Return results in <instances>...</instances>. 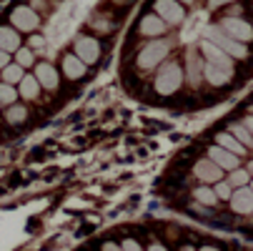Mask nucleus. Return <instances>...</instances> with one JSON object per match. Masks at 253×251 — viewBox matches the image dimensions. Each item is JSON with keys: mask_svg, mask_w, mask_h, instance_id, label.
<instances>
[{"mask_svg": "<svg viewBox=\"0 0 253 251\" xmlns=\"http://www.w3.org/2000/svg\"><path fill=\"white\" fill-rule=\"evenodd\" d=\"M203 38H206V41H211L213 46H218L221 50H226L233 60H243V58H248V55H251V53H248V46H243L241 41L231 38V35L221 28V23H215V25H206V28H203Z\"/></svg>", "mask_w": 253, "mask_h": 251, "instance_id": "nucleus-1", "label": "nucleus"}, {"mask_svg": "<svg viewBox=\"0 0 253 251\" xmlns=\"http://www.w3.org/2000/svg\"><path fill=\"white\" fill-rule=\"evenodd\" d=\"M180 83H183V68H180L178 63H166V65H161V68H158V76H156V81H153L156 93H161V96H173V93L180 88Z\"/></svg>", "mask_w": 253, "mask_h": 251, "instance_id": "nucleus-2", "label": "nucleus"}, {"mask_svg": "<svg viewBox=\"0 0 253 251\" xmlns=\"http://www.w3.org/2000/svg\"><path fill=\"white\" fill-rule=\"evenodd\" d=\"M168 53H170V41H153L148 46H143L135 63H138L140 70H151V68H158Z\"/></svg>", "mask_w": 253, "mask_h": 251, "instance_id": "nucleus-3", "label": "nucleus"}, {"mask_svg": "<svg viewBox=\"0 0 253 251\" xmlns=\"http://www.w3.org/2000/svg\"><path fill=\"white\" fill-rule=\"evenodd\" d=\"M218 23H221V28L231 35V38H236V41H241V43L253 41V25H251L248 20H243V18H238V15H226V18H221Z\"/></svg>", "mask_w": 253, "mask_h": 251, "instance_id": "nucleus-4", "label": "nucleus"}, {"mask_svg": "<svg viewBox=\"0 0 253 251\" xmlns=\"http://www.w3.org/2000/svg\"><path fill=\"white\" fill-rule=\"evenodd\" d=\"M10 23L15 25V30H25V33H33L35 28L41 25V18L33 8L28 5H18L13 13H10Z\"/></svg>", "mask_w": 253, "mask_h": 251, "instance_id": "nucleus-5", "label": "nucleus"}, {"mask_svg": "<svg viewBox=\"0 0 253 251\" xmlns=\"http://www.w3.org/2000/svg\"><path fill=\"white\" fill-rule=\"evenodd\" d=\"M156 15H161L168 25H180L186 18V10L178 0H156Z\"/></svg>", "mask_w": 253, "mask_h": 251, "instance_id": "nucleus-6", "label": "nucleus"}, {"mask_svg": "<svg viewBox=\"0 0 253 251\" xmlns=\"http://www.w3.org/2000/svg\"><path fill=\"white\" fill-rule=\"evenodd\" d=\"M193 173H196L198 181H203V184H218V181H223V168H218L211 158L198 161L193 166Z\"/></svg>", "mask_w": 253, "mask_h": 251, "instance_id": "nucleus-7", "label": "nucleus"}, {"mask_svg": "<svg viewBox=\"0 0 253 251\" xmlns=\"http://www.w3.org/2000/svg\"><path fill=\"white\" fill-rule=\"evenodd\" d=\"M231 208L236 213H241V216H246V213H253V191L248 186H241L231 194Z\"/></svg>", "mask_w": 253, "mask_h": 251, "instance_id": "nucleus-8", "label": "nucleus"}, {"mask_svg": "<svg viewBox=\"0 0 253 251\" xmlns=\"http://www.w3.org/2000/svg\"><path fill=\"white\" fill-rule=\"evenodd\" d=\"M208 158L218 166V168H223V171H233V168H238V163H241V158L238 156H233L231 151H226V149H221V146H211L208 149Z\"/></svg>", "mask_w": 253, "mask_h": 251, "instance_id": "nucleus-9", "label": "nucleus"}, {"mask_svg": "<svg viewBox=\"0 0 253 251\" xmlns=\"http://www.w3.org/2000/svg\"><path fill=\"white\" fill-rule=\"evenodd\" d=\"M76 55L88 65V63H95L100 58V46L95 38H78L76 41Z\"/></svg>", "mask_w": 253, "mask_h": 251, "instance_id": "nucleus-10", "label": "nucleus"}, {"mask_svg": "<svg viewBox=\"0 0 253 251\" xmlns=\"http://www.w3.org/2000/svg\"><path fill=\"white\" fill-rule=\"evenodd\" d=\"M35 78H38L41 88H48V91H55V88H58V70H55L48 60H43V63L35 65Z\"/></svg>", "mask_w": 253, "mask_h": 251, "instance_id": "nucleus-11", "label": "nucleus"}, {"mask_svg": "<svg viewBox=\"0 0 253 251\" xmlns=\"http://www.w3.org/2000/svg\"><path fill=\"white\" fill-rule=\"evenodd\" d=\"M138 30L143 33V35H153V38H156V35H163L166 30H168V23L161 18V15H143L140 18V25H138Z\"/></svg>", "mask_w": 253, "mask_h": 251, "instance_id": "nucleus-12", "label": "nucleus"}, {"mask_svg": "<svg viewBox=\"0 0 253 251\" xmlns=\"http://www.w3.org/2000/svg\"><path fill=\"white\" fill-rule=\"evenodd\" d=\"M63 73L70 78V81H76V78H83L88 73V65L78 58V55H65L63 58Z\"/></svg>", "mask_w": 253, "mask_h": 251, "instance_id": "nucleus-13", "label": "nucleus"}, {"mask_svg": "<svg viewBox=\"0 0 253 251\" xmlns=\"http://www.w3.org/2000/svg\"><path fill=\"white\" fill-rule=\"evenodd\" d=\"M215 146H221V149H226V151H231L233 156H246V146H243V143L236 138V136H231L228 131H223V133H218V136H215Z\"/></svg>", "mask_w": 253, "mask_h": 251, "instance_id": "nucleus-14", "label": "nucleus"}, {"mask_svg": "<svg viewBox=\"0 0 253 251\" xmlns=\"http://www.w3.org/2000/svg\"><path fill=\"white\" fill-rule=\"evenodd\" d=\"M20 48V35L15 28H8V25H0V50L5 53H13Z\"/></svg>", "mask_w": 253, "mask_h": 251, "instance_id": "nucleus-15", "label": "nucleus"}, {"mask_svg": "<svg viewBox=\"0 0 253 251\" xmlns=\"http://www.w3.org/2000/svg\"><path fill=\"white\" fill-rule=\"evenodd\" d=\"M18 86H20L18 93H20L23 98H28V100L38 98V93H41V83H38V78H35V76H25Z\"/></svg>", "mask_w": 253, "mask_h": 251, "instance_id": "nucleus-16", "label": "nucleus"}, {"mask_svg": "<svg viewBox=\"0 0 253 251\" xmlns=\"http://www.w3.org/2000/svg\"><path fill=\"white\" fill-rule=\"evenodd\" d=\"M193 196H196L198 206H215V203H218V199H215V194H213L211 186H198L193 191Z\"/></svg>", "mask_w": 253, "mask_h": 251, "instance_id": "nucleus-17", "label": "nucleus"}, {"mask_svg": "<svg viewBox=\"0 0 253 251\" xmlns=\"http://www.w3.org/2000/svg\"><path fill=\"white\" fill-rule=\"evenodd\" d=\"M228 133H231V136H236L246 149H253V136L246 131V126H243V123H231V126H228Z\"/></svg>", "mask_w": 253, "mask_h": 251, "instance_id": "nucleus-18", "label": "nucleus"}, {"mask_svg": "<svg viewBox=\"0 0 253 251\" xmlns=\"http://www.w3.org/2000/svg\"><path fill=\"white\" fill-rule=\"evenodd\" d=\"M3 78H5L3 83H10V86H15V83H20V81L25 78V73H23V68H20L18 63H13V65L8 63V65L3 68Z\"/></svg>", "mask_w": 253, "mask_h": 251, "instance_id": "nucleus-19", "label": "nucleus"}, {"mask_svg": "<svg viewBox=\"0 0 253 251\" xmlns=\"http://www.w3.org/2000/svg\"><path fill=\"white\" fill-rule=\"evenodd\" d=\"M248 181H251V173L246 171V168H233L231 171V176H228V186L233 189H241V186H248Z\"/></svg>", "mask_w": 253, "mask_h": 251, "instance_id": "nucleus-20", "label": "nucleus"}, {"mask_svg": "<svg viewBox=\"0 0 253 251\" xmlns=\"http://www.w3.org/2000/svg\"><path fill=\"white\" fill-rule=\"evenodd\" d=\"M20 93L10 86V83H0V105H15V98H18Z\"/></svg>", "mask_w": 253, "mask_h": 251, "instance_id": "nucleus-21", "label": "nucleus"}, {"mask_svg": "<svg viewBox=\"0 0 253 251\" xmlns=\"http://www.w3.org/2000/svg\"><path fill=\"white\" fill-rule=\"evenodd\" d=\"M25 116H28V108H25V105H10L8 113H5V118H8L10 123H23Z\"/></svg>", "mask_w": 253, "mask_h": 251, "instance_id": "nucleus-22", "label": "nucleus"}, {"mask_svg": "<svg viewBox=\"0 0 253 251\" xmlns=\"http://www.w3.org/2000/svg\"><path fill=\"white\" fill-rule=\"evenodd\" d=\"M213 194H215V199H231L233 189L228 186V181H218V184L213 186Z\"/></svg>", "mask_w": 253, "mask_h": 251, "instance_id": "nucleus-23", "label": "nucleus"}, {"mask_svg": "<svg viewBox=\"0 0 253 251\" xmlns=\"http://www.w3.org/2000/svg\"><path fill=\"white\" fill-rule=\"evenodd\" d=\"M18 65H20V68L33 65V50H30V48H18Z\"/></svg>", "mask_w": 253, "mask_h": 251, "instance_id": "nucleus-24", "label": "nucleus"}, {"mask_svg": "<svg viewBox=\"0 0 253 251\" xmlns=\"http://www.w3.org/2000/svg\"><path fill=\"white\" fill-rule=\"evenodd\" d=\"M30 50L33 53H43L45 50V38H43V35H35V38H30Z\"/></svg>", "mask_w": 253, "mask_h": 251, "instance_id": "nucleus-25", "label": "nucleus"}, {"mask_svg": "<svg viewBox=\"0 0 253 251\" xmlns=\"http://www.w3.org/2000/svg\"><path fill=\"white\" fill-rule=\"evenodd\" d=\"M121 249H123V251H143V249H140V244H138L135 239H126V241L121 244Z\"/></svg>", "mask_w": 253, "mask_h": 251, "instance_id": "nucleus-26", "label": "nucleus"}, {"mask_svg": "<svg viewBox=\"0 0 253 251\" xmlns=\"http://www.w3.org/2000/svg\"><path fill=\"white\" fill-rule=\"evenodd\" d=\"M241 123H243V126H246V131H248V133L253 136V113H251V116H246V118H243Z\"/></svg>", "mask_w": 253, "mask_h": 251, "instance_id": "nucleus-27", "label": "nucleus"}, {"mask_svg": "<svg viewBox=\"0 0 253 251\" xmlns=\"http://www.w3.org/2000/svg\"><path fill=\"white\" fill-rule=\"evenodd\" d=\"M103 251H123L118 244H111V241H108V244H103Z\"/></svg>", "mask_w": 253, "mask_h": 251, "instance_id": "nucleus-28", "label": "nucleus"}, {"mask_svg": "<svg viewBox=\"0 0 253 251\" xmlns=\"http://www.w3.org/2000/svg\"><path fill=\"white\" fill-rule=\"evenodd\" d=\"M226 3H231V0H208L211 8H221V5H226Z\"/></svg>", "mask_w": 253, "mask_h": 251, "instance_id": "nucleus-29", "label": "nucleus"}, {"mask_svg": "<svg viewBox=\"0 0 253 251\" xmlns=\"http://www.w3.org/2000/svg\"><path fill=\"white\" fill-rule=\"evenodd\" d=\"M148 251H168V249H166L163 244H158V241H153V244L148 246Z\"/></svg>", "mask_w": 253, "mask_h": 251, "instance_id": "nucleus-30", "label": "nucleus"}, {"mask_svg": "<svg viewBox=\"0 0 253 251\" xmlns=\"http://www.w3.org/2000/svg\"><path fill=\"white\" fill-rule=\"evenodd\" d=\"M8 60H10V58H8V53H5V50H0V68H5V65H8Z\"/></svg>", "mask_w": 253, "mask_h": 251, "instance_id": "nucleus-31", "label": "nucleus"}, {"mask_svg": "<svg viewBox=\"0 0 253 251\" xmlns=\"http://www.w3.org/2000/svg\"><path fill=\"white\" fill-rule=\"evenodd\" d=\"M201 251H218L215 246H201Z\"/></svg>", "mask_w": 253, "mask_h": 251, "instance_id": "nucleus-32", "label": "nucleus"}, {"mask_svg": "<svg viewBox=\"0 0 253 251\" xmlns=\"http://www.w3.org/2000/svg\"><path fill=\"white\" fill-rule=\"evenodd\" d=\"M246 171H248V173H251V176H253V161H251V163H248V168H246Z\"/></svg>", "mask_w": 253, "mask_h": 251, "instance_id": "nucleus-33", "label": "nucleus"}, {"mask_svg": "<svg viewBox=\"0 0 253 251\" xmlns=\"http://www.w3.org/2000/svg\"><path fill=\"white\" fill-rule=\"evenodd\" d=\"M180 3H193V0H180Z\"/></svg>", "mask_w": 253, "mask_h": 251, "instance_id": "nucleus-34", "label": "nucleus"}, {"mask_svg": "<svg viewBox=\"0 0 253 251\" xmlns=\"http://www.w3.org/2000/svg\"><path fill=\"white\" fill-rule=\"evenodd\" d=\"M248 189H251V191H253V181H251V184H248Z\"/></svg>", "mask_w": 253, "mask_h": 251, "instance_id": "nucleus-35", "label": "nucleus"}]
</instances>
